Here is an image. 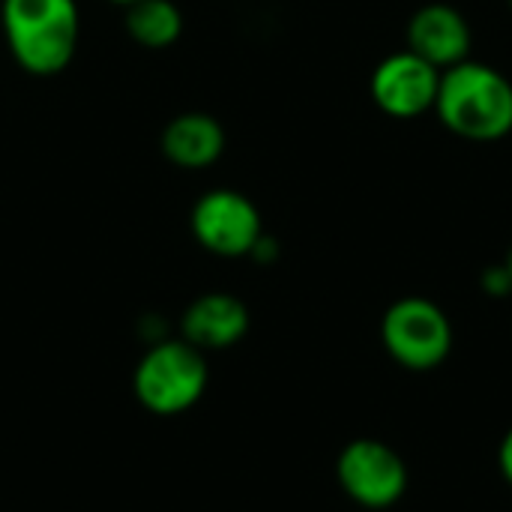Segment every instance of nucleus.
Instances as JSON below:
<instances>
[{"instance_id": "f257e3e1", "label": "nucleus", "mask_w": 512, "mask_h": 512, "mask_svg": "<svg viewBox=\"0 0 512 512\" xmlns=\"http://www.w3.org/2000/svg\"><path fill=\"white\" fill-rule=\"evenodd\" d=\"M438 120L465 141L492 144L512 132V81L483 60H462L441 72Z\"/></svg>"}, {"instance_id": "39448f33", "label": "nucleus", "mask_w": 512, "mask_h": 512, "mask_svg": "<svg viewBox=\"0 0 512 512\" xmlns=\"http://www.w3.org/2000/svg\"><path fill=\"white\" fill-rule=\"evenodd\" d=\"M339 489L363 510L396 507L411 483L405 459L378 438H357L336 459Z\"/></svg>"}, {"instance_id": "a211bd4d", "label": "nucleus", "mask_w": 512, "mask_h": 512, "mask_svg": "<svg viewBox=\"0 0 512 512\" xmlns=\"http://www.w3.org/2000/svg\"><path fill=\"white\" fill-rule=\"evenodd\" d=\"M507 3H510V6H512V0H507Z\"/></svg>"}, {"instance_id": "ddd939ff", "label": "nucleus", "mask_w": 512, "mask_h": 512, "mask_svg": "<svg viewBox=\"0 0 512 512\" xmlns=\"http://www.w3.org/2000/svg\"><path fill=\"white\" fill-rule=\"evenodd\" d=\"M138 324H141L138 333H141V339L147 342V348L156 345V342H162V339H168V327H165V321H162L159 315H144Z\"/></svg>"}, {"instance_id": "f03ea898", "label": "nucleus", "mask_w": 512, "mask_h": 512, "mask_svg": "<svg viewBox=\"0 0 512 512\" xmlns=\"http://www.w3.org/2000/svg\"><path fill=\"white\" fill-rule=\"evenodd\" d=\"M0 24L12 60L33 78L60 75L78 51L75 0H0Z\"/></svg>"}, {"instance_id": "dca6fc26", "label": "nucleus", "mask_w": 512, "mask_h": 512, "mask_svg": "<svg viewBox=\"0 0 512 512\" xmlns=\"http://www.w3.org/2000/svg\"><path fill=\"white\" fill-rule=\"evenodd\" d=\"M108 3H114V6H123V9H126V6H132V3H138V0H108Z\"/></svg>"}, {"instance_id": "2eb2a0df", "label": "nucleus", "mask_w": 512, "mask_h": 512, "mask_svg": "<svg viewBox=\"0 0 512 512\" xmlns=\"http://www.w3.org/2000/svg\"><path fill=\"white\" fill-rule=\"evenodd\" d=\"M498 468H501L504 480L512 486V429L504 435V441L498 447Z\"/></svg>"}, {"instance_id": "9d476101", "label": "nucleus", "mask_w": 512, "mask_h": 512, "mask_svg": "<svg viewBox=\"0 0 512 512\" xmlns=\"http://www.w3.org/2000/svg\"><path fill=\"white\" fill-rule=\"evenodd\" d=\"M225 129L207 111H183L171 117L162 129V156L183 171H204L216 165L225 153Z\"/></svg>"}, {"instance_id": "7ed1b4c3", "label": "nucleus", "mask_w": 512, "mask_h": 512, "mask_svg": "<svg viewBox=\"0 0 512 512\" xmlns=\"http://www.w3.org/2000/svg\"><path fill=\"white\" fill-rule=\"evenodd\" d=\"M210 369L204 351L186 339H162L144 351L132 375V393L156 417H177L195 408L207 390Z\"/></svg>"}, {"instance_id": "9b49d317", "label": "nucleus", "mask_w": 512, "mask_h": 512, "mask_svg": "<svg viewBox=\"0 0 512 512\" xmlns=\"http://www.w3.org/2000/svg\"><path fill=\"white\" fill-rule=\"evenodd\" d=\"M126 33L141 48H171L183 36V12L174 0H138L126 6Z\"/></svg>"}, {"instance_id": "4468645a", "label": "nucleus", "mask_w": 512, "mask_h": 512, "mask_svg": "<svg viewBox=\"0 0 512 512\" xmlns=\"http://www.w3.org/2000/svg\"><path fill=\"white\" fill-rule=\"evenodd\" d=\"M249 258L258 261V264H273V261L279 258V243H276V237H270V234L264 231V234L258 237V243L252 246Z\"/></svg>"}, {"instance_id": "f8f14e48", "label": "nucleus", "mask_w": 512, "mask_h": 512, "mask_svg": "<svg viewBox=\"0 0 512 512\" xmlns=\"http://www.w3.org/2000/svg\"><path fill=\"white\" fill-rule=\"evenodd\" d=\"M480 288H483V294H486V297H495V300L510 297L512 276H510V270H507V264L501 261V264L486 267V270H483V276H480Z\"/></svg>"}, {"instance_id": "6e6552de", "label": "nucleus", "mask_w": 512, "mask_h": 512, "mask_svg": "<svg viewBox=\"0 0 512 512\" xmlns=\"http://www.w3.org/2000/svg\"><path fill=\"white\" fill-rule=\"evenodd\" d=\"M408 51L420 54L441 72L468 60L474 48V30L471 21L462 15V9L435 0L420 6L408 21Z\"/></svg>"}, {"instance_id": "f3484780", "label": "nucleus", "mask_w": 512, "mask_h": 512, "mask_svg": "<svg viewBox=\"0 0 512 512\" xmlns=\"http://www.w3.org/2000/svg\"><path fill=\"white\" fill-rule=\"evenodd\" d=\"M504 264H507V270H510V276H512V243H510V249H507V258H504Z\"/></svg>"}, {"instance_id": "423d86ee", "label": "nucleus", "mask_w": 512, "mask_h": 512, "mask_svg": "<svg viewBox=\"0 0 512 512\" xmlns=\"http://www.w3.org/2000/svg\"><path fill=\"white\" fill-rule=\"evenodd\" d=\"M189 228L198 246L219 258H249L252 246L264 234V222L252 198L225 186L204 192L192 204Z\"/></svg>"}, {"instance_id": "1a4fd4ad", "label": "nucleus", "mask_w": 512, "mask_h": 512, "mask_svg": "<svg viewBox=\"0 0 512 512\" xmlns=\"http://www.w3.org/2000/svg\"><path fill=\"white\" fill-rule=\"evenodd\" d=\"M249 309L240 297L210 291L195 297L180 315V339L198 351H225L249 333Z\"/></svg>"}, {"instance_id": "0eeeda50", "label": "nucleus", "mask_w": 512, "mask_h": 512, "mask_svg": "<svg viewBox=\"0 0 512 512\" xmlns=\"http://www.w3.org/2000/svg\"><path fill=\"white\" fill-rule=\"evenodd\" d=\"M441 87V69L420 54L402 48L387 54L369 78V93L378 111L393 120H414L435 108Z\"/></svg>"}, {"instance_id": "20e7f679", "label": "nucleus", "mask_w": 512, "mask_h": 512, "mask_svg": "<svg viewBox=\"0 0 512 512\" xmlns=\"http://www.w3.org/2000/svg\"><path fill=\"white\" fill-rule=\"evenodd\" d=\"M453 321L429 297H402L381 318V345L408 372H432L453 354Z\"/></svg>"}]
</instances>
